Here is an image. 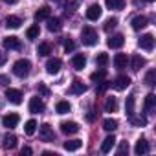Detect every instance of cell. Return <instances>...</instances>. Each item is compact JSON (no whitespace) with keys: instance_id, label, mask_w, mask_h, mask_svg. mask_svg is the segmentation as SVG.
I'll return each instance as SVG.
<instances>
[{"instance_id":"cell-43","label":"cell","mask_w":156,"mask_h":156,"mask_svg":"<svg viewBox=\"0 0 156 156\" xmlns=\"http://www.w3.org/2000/svg\"><path fill=\"white\" fill-rule=\"evenodd\" d=\"M0 85H2V87H8V85H9V77H8V75H0Z\"/></svg>"},{"instance_id":"cell-35","label":"cell","mask_w":156,"mask_h":156,"mask_svg":"<svg viewBox=\"0 0 156 156\" xmlns=\"http://www.w3.org/2000/svg\"><path fill=\"white\" fill-rule=\"evenodd\" d=\"M145 83H147L149 87H152V85L156 83V70H154V68H151V70L147 72V75H145Z\"/></svg>"},{"instance_id":"cell-45","label":"cell","mask_w":156,"mask_h":156,"mask_svg":"<svg viewBox=\"0 0 156 156\" xmlns=\"http://www.w3.org/2000/svg\"><path fill=\"white\" fill-rule=\"evenodd\" d=\"M6 59H8V55H6L4 51H0V66H2V64L6 62Z\"/></svg>"},{"instance_id":"cell-8","label":"cell","mask_w":156,"mask_h":156,"mask_svg":"<svg viewBox=\"0 0 156 156\" xmlns=\"http://www.w3.org/2000/svg\"><path fill=\"white\" fill-rule=\"evenodd\" d=\"M61 132L62 134H75V132H79V125H77L75 121H62L61 123Z\"/></svg>"},{"instance_id":"cell-46","label":"cell","mask_w":156,"mask_h":156,"mask_svg":"<svg viewBox=\"0 0 156 156\" xmlns=\"http://www.w3.org/2000/svg\"><path fill=\"white\" fill-rule=\"evenodd\" d=\"M20 152H22V156H24V154H26V156H30V154H31V149H30V147H22V151H20Z\"/></svg>"},{"instance_id":"cell-5","label":"cell","mask_w":156,"mask_h":156,"mask_svg":"<svg viewBox=\"0 0 156 156\" xmlns=\"http://www.w3.org/2000/svg\"><path fill=\"white\" fill-rule=\"evenodd\" d=\"M44 108H46V105L41 98H31L30 99V112L31 114H42Z\"/></svg>"},{"instance_id":"cell-30","label":"cell","mask_w":156,"mask_h":156,"mask_svg":"<svg viewBox=\"0 0 156 156\" xmlns=\"http://www.w3.org/2000/svg\"><path fill=\"white\" fill-rule=\"evenodd\" d=\"M55 110H57V114H66V112L72 110V107H70L68 101H59V103L55 105Z\"/></svg>"},{"instance_id":"cell-28","label":"cell","mask_w":156,"mask_h":156,"mask_svg":"<svg viewBox=\"0 0 156 156\" xmlns=\"http://www.w3.org/2000/svg\"><path fill=\"white\" fill-rule=\"evenodd\" d=\"M37 53H39L41 57H48V55L51 53V46H50L48 42H41L39 48H37Z\"/></svg>"},{"instance_id":"cell-7","label":"cell","mask_w":156,"mask_h":156,"mask_svg":"<svg viewBox=\"0 0 156 156\" xmlns=\"http://www.w3.org/2000/svg\"><path fill=\"white\" fill-rule=\"evenodd\" d=\"M59 70H61V59H57V57L48 59V62H46V72H48L50 75H55V73H59Z\"/></svg>"},{"instance_id":"cell-34","label":"cell","mask_w":156,"mask_h":156,"mask_svg":"<svg viewBox=\"0 0 156 156\" xmlns=\"http://www.w3.org/2000/svg\"><path fill=\"white\" fill-rule=\"evenodd\" d=\"M125 110H127V116H134V96H129L127 98V103H125Z\"/></svg>"},{"instance_id":"cell-15","label":"cell","mask_w":156,"mask_h":156,"mask_svg":"<svg viewBox=\"0 0 156 156\" xmlns=\"http://www.w3.org/2000/svg\"><path fill=\"white\" fill-rule=\"evenodd\" d=\"M50 17H51V9H50L48 6H42L41 9H37V11H35V20H37V22L46 20V19H50Z\"/></svg>"},{"instance_id":"cell-22","label":"cell","mask_w":156,"mask_h":156,"mask_svg":"<svg viewBox=\"0 0 156 156\" xmlns=\"http://www.w3.org/2000/svg\"><path fill=\"white\" fill-rule=\"evenodd\" d=\"M114 145H116V138L114 136H107L103 140V143H101V152H110Z\"/></svg>"},{"instance_id":"cell-49","label":"cell","mask_w":156,"mask_h":156,"mask_svg":"<svg viewBox=\"0 0 156 156\" xmlns=\"http://www.w3.org/2000/svg\"><path fill=\"white\" fill-rule=\"evenodd\" d=\"M145 2H154V0H145Z\"/></svg>"},{"instance_id":"cell-33","label":"cell","mask_w":156,"mask_h":156,"mask_svg":"<svg viewBox=\"0 0 156 156\" xmlns=\"http://www.w3.org/2000/svg\"><path fill=\"white\" fill-rule=\"evenodd\" d=\"M39 33H41V30H39V24H33L31 28H28V31H26V37L33 41V39H37V37H39Z\"/></svg>"},{"instance_id":"cell-12","label":"cell","mask_w":156,"mask_h":156,"mask_svg":"<svg viewBox=\"0 0 156 156\" xmlns=\"http://www.w3.org/2000/svg\"><path fill=\"white\" fill-rule=\"evenodd\" d=\"M19 119H20L19 114H13V112H11V114H6V116L2 118V125L8 127V129H13V127L19 125Z\"/></svg>"},{"instance_id":"cell-20","label":"cell","mask_w":156,"mask_h":156,"mask_svg":"<svg viewBox=\"0 0 156 156\" xmlns=\"http://www.w3.org/2000/svg\"><path fill=\"white\" fill-rule=\"evenodd\" d=\"M143 66H145V59H143L141 55H134V57L130 59V68H132L134 72H140Z\"/></svg>"},{"instance_id":"cell-9","label":"cell","mask_w":156,"mask_h":156,"mask_svg":"<svg viewBox=\"0 0 156 156\" xmlns=\"http://www.w3.org/2000/svg\"><path fill=\"white\" fill-rule=\"evenodd\" d=\"M129 85H130V77H127V75H119V77H116L114 83H112L114 90H125V88H129Z\"/></svg>"},{"instance_id":"cell-19","label":"cell","mask_w":156,"mask_h":156,"mask_svg":"<svg viewBox=\"0 0 156 156\" xmlns=\"http://www.w3.org/2000/svg\"><path fill=\"white\" fill-rule=\"evenodd\" d=\"M134 152H136V154H147V152H149V143H147L145 138H140V140L136 141Z\"/></svg>"},{"instance_id":"cell-21","label":"cell","mask_w":156,"mask_h":156,"mask_svg":"<svg viewBox=\"0 0 156 156\" xmlns=\"http://www.w3.org/2000/svg\"><path fill=\"white\" fill-rule=\"evenodd\" d=\"M127 55L125 53H116V57H114V66L118 68V70H123V68H127Z\"/></svg>"},{"instance_id":"cell-42","label":"cell","mask_w":156,"mask_h":156,"mask_svg":"<svg viewBox=\"0 0 156 156\" xmlns=\"http://www.w3.org/2000/svg\"><path fill=\"white\" fill-rule=\"evenodd\" d=\"M127 151H129V143L123 141V143L119 145V149H118V154H123V152H127Z\"/></svg>"},{"instance_id":"cell-13","label":"cell","mask_w":156,"mask_h":156,"mask_svg":"<svg viewBox=\"0 0 156 156\" xmlns=\"http://www.w3.org/2000/svg\"><path fill=\"white\" fill-rule=\"evenodd\" d=\"M20 41H19V37H13V35H9V37H6L4 39V48H8V50H20Z\"/></svg>"},{"instance_id":"cell-31","label":"cell","mask_w":156,"mask_h":156,"mask_svg":"<svg viewBox=\"0 0 156 156\" xmlns=\"http://www.w3.org/2000/svg\"><path fill=\"white\" fill-rule=\"evenodd\" d=\"M35 130H37V121H35V119L26 121V125H24V132H26L28 136H31V134H35Z\"/></svg>"},{"instance_id":"cell-41","label":"cell","mask_w":156,"mask_h":156,"mask_svg":"<svg viewBox=\"0 0 156 156\" xmlns=\"http://www.w3.org/2000/svg\"><path fill=\"white\" fill-rule=\"evenodd\" d=\"M73 48H75L73 41H72V39H66V41H64V51L70 53V51H73Z\"/></svg>"},{"instance_id":"cell-6","label":"cell","mask_w":156,"mask_h":156,"mask_svg":"<svg viewBox=\"0 0 156 156\" xmlns=\"http://www.w3.org/2000/svg\"><path fill=\"white\" fill-rule=\"evenodd\" d=\"M6 98H8V101L13 103V105H20V103H22V92L17 90V88H8V90H6Z\"/></svg>"},{"instance_id":"cell-47","label":"cell","mask_w":156,"mask_h":156,"mask_svg":"<svg viewBox=\"0 0 156 156\" xmlns=\"http://www.w3.org/2000/svg\"><path fill=\"white\" fill-rule=\"evenodd\" d=\"M87 119H88V121H94V119H96V114H94V112L87 114Z\"/></svg>"},{"instance_id":"cell-26","label":"cell","mask_w":156,"mask_h":156,"mask_svg":"<svg viewBox=\"0 0 156 156\" xmlns=\"http://www.w3.org/2000/svg\"><path fill=\"white\" fill-rule=\"evenodd\" d=\"M103 129H105L107 132H114V130L118 129V119H114V118H107V119L103 121Z\"/></svg>"},{"instance_id":"cell-18","label":"cell","mask_w":156,"mask_h":156,"mask_svg":"<svg viewBox=\"0 0 156 156\" xmlns=\"http://www.w3.org/2000/svg\"><path fill=\"white\" fill-rule=\"evenodd\" d=\"M68 92L70 94H85L87 92V85H83V81H79V79H75L72 83V87H70Z\"/></svg>"},{"instance_id":"cell-48","label":"cell","mask_w":156,"mask_h":156,"mask_svg":"<svg viewBox=\"0 0 156 156\" xmlns=\"http://www.w3.org/2000/svg\"><path fill=\"white\" fill-rule=\"evenodd\" d=\"M4 2H6V4H15L17 0H4Z\"/></svg>"},{"instance_id":"cell-36","label":"cell","mask_w":156,"mask_h":156,"mask_svg":"<svg viewBox=\"0 0 156 156\" xmlns=\"http://www.w3.org/2000/svg\"><path fill=\"white\" fill-rule=\"evenodd\" d=\"M116 26H118V19H116V17H110V19H107V20H105L103 30H105V31H112Z\"/></svg>"},{"instance_id":"cell-25","label":"cell","mask_w":156,"mask_h":156,"mask_svg":"<svg viewBox=\"0 0 156 156\" xmlns=\"http://www.w3.org/2000/svg\"><path fill=\"white\" fill-rule=\"evenodd\" d=\"M81 145H83V141H81V140H70V141H64V149H66V151H70V152L79 151V149H81Z\"/></svg>"},{"instance_id":"cell-17","label":"cell","mask_w":156,"mask_h":156,"mask_svg":"<svg viewBox=\"0 0 156 156\" xmlns=\"http://www.w3.org/2000/svg\"><path fill=\"white\" fill-rule=\"evenodd\" d=\"M2 145H4V149H15L17 147V136L15 134H4V138H2Z\"/></svg>"},{"instance_id":"cell-3","label":"cell","mask_w":156,"mask_h":156,"mask_svg":"<svg viewBox=\"0 0 156 156\" xmlns=\"http://www.w3.org/2000/svg\"><path fill=\"white\" fill-rule=\"evenodd\" d=\"M138 44H140L141 50L151 51V50L154 48V35H152V33H145V35H141L140 41H138Z\"/></svg>"},{"instance_id":"cell-1","label":"cell","mask_w":156,"mask_h":156,"mask_svg":"<svg viewBox=\"0 0 156 156\" xmlns=\"http://www.w3.org/2000/svg\"><path fill=\"white\" fill-rule=\"evenodd\" d=\"M31 72V62L28 59H19L15 64H13V73L17 77H28Z\"/></svg>"},{"instance_id":"cell-38","label":"cell","mask_w":156,"mask_h":156,"mask_svg":"<svg viewBox=\"0 0 156 156\" xmlns=\"http://www.w3.org/2000/svg\"><path fill=\"white\" fill-rule=\"evenodd\" d=\"M96 62H98L99 66H105V64L108 62V55H107L105 51H101V53H98V57H96Z\"/></svg>"},{"instance_id":"cell-29","label":"cell","mask_w":156,"mask_h":156,"mask_svg":"<svg viewBox=\"0 0 156 156\" xmlns=\"http://www.w3.org/2000/svg\"><path fill=\"white\" fill-rule=\"evenodd\" d=\"M105 4L108 9H123L125 0H105Z\"/></svg>"},{"instance_id":"cell-11","label":"cell","mask_w":156,"mask_h":156,"mask_svg":"<svg viewBox=\"0 0 156 156\" xmlns=\"http://www.w3.org/2000/svg\"><path fill=\"white\" fill-rule=\"evenodd\" d=\"M101 13H103L101 6H99V4H92V6L87 9V19H88V20H98V19L101 17Z\"/></svg>"},{"instance_id":"cell-40","label":"cell","mask_w":156,"mask_h":156,"mask_svg":"<svg viewBox=\"0 0 156 156\" xmlns=\"http://www.w3.org/2000/svg\"><path fill=\"white\" fill-rule=\"evenodd\" d=\"M77 6V2H73V0H70V2H66V6H64V13L66 15H72L73 13V8Z\"/></svg>"},{"instance_id":"cell-44","label":"cell","mask_w":156,"mask_h":156,"mask_svg":"<svg viewBox=\"0 0 156 156\" xmlns=\"http://www.w3.org/2000/svg\"><path fill=\"white\" fill-rule=\"evenodd\" d=\"M39 92H41L42 96H48V94H50V90H48L44 85H39Z\"/></svg>"},{"instance_id":"cell-50","label":"cell","mask_w":156,"mask_h":156,"mask_svg":"<svg viewBox=\"0 0 156 156\" xmlns=\"http://www.w3.org/2000/svg\"><path fill=\"white\" fill-rule=\"evenodd\" d=\"M53 2H59V0H53Z\"/></svg>"},{"instance_id":"cell-2","label":"cell","mask_w":156,"mask_h":156,"mask_svg":"<svg viewBox=\"0 0 156 156\" xmlns=\"http://www.w3.org/2000/svg\"><path fill=\"white\" fill-rule=\"evenodd\" d=\"M98 31L94 30V28H90V26H85L83 30H81V41H83V44H87V46H94V44H98Z\"/></svg>"},{"instance_id":"cell-27","label":"cell","mask_w":156,"mask_h":156,"mask_svg":"<svg viewBox=\"0 0 156 156\" xmlns=\"http://www.w3.org/2000/svg\"><path fill=\"white\" fill-rule=\"evenodd\" d=\"M118 110V101H116V98H107V101H105V112H116Z\"/></svg>"},{"instance_id":"cell-10","label":"cell","mask_w":156,"mask_h":156,"mask_svg":"<svg viewBox=\"0 0 156 156\" xmlns=\"http://www.w3.org/2000/svg\"><path fill=\"white\" fill-rule=\"evenodd\" d=\"M107 44H108V48L118 50V48H121V46L125 44V37H123L121 33H116V35H112V37L107 41Z\"/></svg>"},{"instance_id":"cell-14","label":"cell","mask_w":156,"mask_h":156,"mask_svg":"<svg viewBox=\"0 0 156 156\" xmlns=\"http://www.w3.org/2000/svg\"><path fill=\"white\" fill-rule=\"evenodd\" d=\"M72 64H73L75 70H83V68L87 66V57H85L83 53H75L73 59H72Z\"/></svg>"},{"instance_id":"cell-4","label":"cell","mask_w":156,"mask_h":156,"mask_svg":"<svg viewBox=\"0 0 156 156\" xmlns=\"http://www.w3.org/2000/svg\"><path fill=\"white\" fill-rule=\"evenodd\" d=\"M39 136H41L42 141H53V140H55V132H53V129H51L48 123L41 125V129H39Z\"/></svg>"},{"instance_id":"cell-16","label":"cell","mask_w":156,"mask_h":156,"mask_svg":"<svg viewBox=\"0 0 156 156\" xmlns=\"http://www.w3.org/2000/svg\"><path fill=\"white\" fill-rule=\"evenodd\" d=\"M147 24H149V20H147V17H143V15H138V17L132 19V30H136V31L143 30Z\"/></svg>"},{"instance_id":"cell-23","label":"cell","mask_w":156,"mask_h":156,"mask_svg":"<svg viewBox=\"0 0 156 156\" xmlns=\"http://www.w3.org/2000/svg\"><path fill=\"white\" fill-rule=\"evenodd\" d=\"M4 24L8 26V28H11V30H17V28H20V24H22V20L19 19V17H15V15H9L6 20H4Z\"/></svg>"},{"instance_id":"cell-39","label":"cell","mask_w":156,"mask_h":156,"mask_svg":"<svg viewBox=\"0 0 156 156\" xmlns=\"http://www.w3.org/2000/svg\"><path fill=\"white\" fill-rule=\"evenodd\" d=\"M130 123L136 125V127H143V125H147V119L145 118H134V116H130Z\"/></svg>"},{"instance_id":"cell-32","label":"cell","mask_w":156,"mask_h":156,"mask_svg":"<svg viewBox=\"0 0 156 156\" xmlns=\"http://www.w3.org/2000/svg\"><path fill=\"white\" fill-rule=\"evenodd\" d=\"M105 77H107V72H105V70H98V72H94V73L90 75V79H92L94 83H101V81H105Z\"/></svg>"},{"instance_id":"cell-37","label":"cell","mask_w":156,"mask_h":156,"mask_svg":"<svg viewBox=\"0 0 156 156\" xmlns=\"http://www.w3.org/2000/svg\"><path fill=\"white\" fill-rule=\"evenodd\" d=\"M154 103H156V96H154V94H149V96L145 98V110L151 112V110L154 108Z\"/></svg>"},{"instance_id":"cell-24","label":"cell","mask_w":156,"mask_h":156,"mask_svg":"<svg viewBox=\"0 0 156 156\" xmlns=\"http://www.w3.org/2000/svg\"><path fill=\"white\" fill-rule=\"evenodd\" d=\"M48 20V30L50 31H53V33H57V31H61V28H62V24H61V20L57 19V17H50V19H46Z\"/></svg>"}]
</instances>
